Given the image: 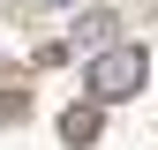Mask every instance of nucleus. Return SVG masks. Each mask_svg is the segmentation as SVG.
Segmentation results:
<instances>
[{"label":"nucleus","instance_id":"f257e3e1","mask_svg":"<svg viewBox=\"0 0 158 150\" xmlns=\"http://www.w3.org/2000/svg\"><path fill=\"white\" fill-rule=\"evenodd\" d=\"M143 75H151L143 45H113V53H98V60L83 68V90H90L98 105H121V98H135V90H143Z\"/></svg>","mask_w":158,"mask_h":150},{"label":"nucleus","instance_id":"f03ea898","mask_svg":"<svg viewBox=\"0 0 158 150\" xmlns=\"http://www.w3.org/2000/svg\"><path fill=\"white\" fill-rule=\"evenodd\" d=\"M113 30H121V15H113V8L75 15V38H83V45H98V53H113Z\"/></svg>","mask_w":158,"mask_h":150},{"label":"nucleus","instance_id":"7ed1b4c3","mask_svg":"<svg viewBox=\"0 0 158 150\" xmlns=\"http://www.w3.org/2000/svg\"><path fill=\"white\" fill-rule=\"evenodd\" d=\"M60 135H68L75 150H83V143L98 135V112H90V105H75V112H68V120H60Z\"/></svg>","mask_w":158,"mask_h":150},{"label":"nucleus","instance_id":"20e7f679","mask_svg":"<svg viewBox=\"0 0 158 150\" xmlns=\"http://www.w3.org/2000/svg\"><path fill=\"white\" fill-rule=\"evenodd\" d=\"M38 8H68V0H38Z\"/></svg>","mask_w":158,"mask_h":150}]
</instances>
